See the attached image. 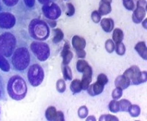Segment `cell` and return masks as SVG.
Segmentation results:
<instances>
[{
  "label": "cell",
  "instance_id": "31",
  "mask_svg": "<svg viewBox=\"0 0 147 121\" xmlns=\"http://www.w3.org/2000/svg\"><path fill=\"white\" fill-rule=\"evenodd\" d=\"M56 89L58 92L63 93L66 89V84H65V80L63 78L57 80V83H56Z\"/></svg>",
  "mask_w": 147,
  "mask_h": 121
},
{
  "label": "cell",
  "instance_id": "9",
  "mask_svg": "<svg viewBox=\"0 0 147 121\" xmlns=\"http://www.w3.org/2000/svg\"><path fill=\"white\" fill-rule=\"evenodd\" d=\"M146 14V1L138 0L136 2V7L133 10L132 19L134 23L140 24L145 19Z\"/></svg>",
  "mask_w": 147,
  "mask_h": 121
},
{
  "label": "cell",
  "instance_id": "27",
  "mask_svg": "<svg viewBox=\"0 0 147 121\" xmlns=\"http://www.w3.org/2000/svg\"><path fill=\"white\" fill-rule=\"evenodd\" d=\"M88 66H89L88 63L86 60L81 58V59H79V60L77 61V64H76V68H77V70L79 72L82 73V72L85 71V69H86Z\"/></svg>",
  "mask_w": 147,
  "mask_h": 121
},
{
  "label": "cell",
  "instance_id": "4",
  "mask_svg": "<svg viewBox=\"0 0 147 121\" xmlns=\"http://www.w3.org/2000/svg\"><path fill=\"white\" fill-rule=\"evenodd\" d=\"M28 33L34 40L44 41L50 35V27L47 22L35 18L29 23Z\"/></svg>",
  "mask_w": 147,
  "mask_h": 121
},
{
  "label": "cell",
  "instance_id": "35",
  "mask_svg": "<svg viewBox=\"0 0 147 121\" xmlns=\"http://www.w3.org/2000/svg\"><path fill=\"white\" fill-rule=\"evenodd\" d=\"M115 52L119 55V56H124L126 52V47L122 42H120L119 44H115Z\"/></svg>",
  "mask_w": 147,
  "mask_h": 121
},
{
  "label": "cell",
  "instance_id": "52",
  "mask_svg": "<svg viewBox=\"0 0 147 121\" xmlns=\"http://www.w3.org/2000/svg\"><path fill=\"white\" fill-rule=\"evenodd\" d=\"M64 1H66V0H64Z\"/></svg>",
  "mask_w": 147,
  "mask_h": 121
},
{
  "label": "cell",
  "instance_id": "8",
  "mask_svg": "<svg viewBox=\"0 0 147 121\" xmlns=\"http://www.w3.org/2000/svg\"><path fill=\"white\" fill-rule=\"evenodd\" d=\"M42 14L48 20L55 21L59 19L62 14V10L58 5L55 2L43 5L41 7Z\"/></svg>",
  "mask_w": 147,
  "mask_h": 121
},
{
  "label": "cell",
  "instance_id": "16",
  "mask_svg": "<svg viewBox=\"0 0 147 121\" xmlns=\"http://www.w3.org/2000/svg\"><path fill=\"white\" fill-rule=\"evenodd\" d=\"M71 44L72 47L75 50H84L86 46V41L80 35H74L71 39Z\"/></svg>",
  "mask_w": 147,
  "mask_h": 121
},
{
  "label": "cell",
  "instance_id": "45",
  "mask_svg": "<svg viewBox=\"0 0 147 121\" xmlns=\"http://www.w3.org/2000/svg\"><path fill=\"white\" fill-rule=\"evenodd\" d=\"M40 5H45V4L50 3V2H55L57 0H37Z\"/></svg>",
  "mask_w": 147,
  "mask_h": 121
},
{
  "label": "cell",
  "instance_id": "15",
  "mask_svg": "<svg viewBox=\"0 0 147 121\" xmlns=\"http://www.w3.org/2000/svg\"><path fill=\"white\" fill-rule=\"evenodd\" d=\"M131 85L130 81L124 75H119L115 80V87H119L122 90L127 89Z\"/></svg>",
  "mask_w": 147,
  "mask_h": 121
},
{
  "label": "cell",
  "instance_id": "14",
  "mask_svg": "<svg viewBox=\"0 0 147 121\" xmlns=\"http://www.w3.org/2000/svg\"><path fill=\"white\" fill-rule=\"evenodd\" d=\"M104 88H105L104 85L96 81L94 84H90L86 91L90 96H96L100 94L103 92Z\"/></svg>",
  "mask_w": 147,
  "mask_h": 121
},
{
  "label": "cell",
  "instance_id": "19",
  "mask_svg": "<svg viewBox=\"0 0 147 121\" xmlns=\"http://www.w3.org/2000/svg\"><path fill=\"white\" fill-rule=\"evenodd\" d=\"M57 111L55 106H49L45 111V117L47 120L55 121L57 120Z\"/></svg>",
  "mask_w": 147,
  "mask_h": 121
},
{
  "label": "cell",
  "instance_id": "46",
  "mask_svg": "<svg viewBox=\"0 0 147 121\" xmlns=\"http://www.w3.org/2000/svg\"><path fill=\"white\" fill-rule=\"evenodd\" d=\"M86 120H87V121H88V120L95 121V120H96V118L94 116H88V117H87V118H86Z\"/></svg>",
  "mask_w": 147,
  "mask_h": 121
},
{
  "label": "cell",
  "instance_id": "34",
  "mask_svg": "<svg viewBox=\"0 0 147 121\" xmlns=\"http://www.w3.org/2000/svg\"><path fill=\"white\" fill-rule=\"evenodd\" d=\"M0 101H7V97L5 94V84L1 75H0Z\"/></svg>",
  "mask_w": 147,
  "mask_h": 121
},
{
  "label": "cell",
  "instance_id": "50",
  "mask_svg": "<svg viewBox=\"0 0 147 121\" xmlns=\"http://www.w3.org/2000/svg\"><path fill=\"white\" fill-rule=\"evenodd\" d=\"M124 1H127V0H122V2H124Z\"/></svg>",
  "mask_w": 147,
  "mask_h": 121
},
{
  "label": "cell",
  "instance_id": "7",
  "mask_svg": "<svg viewBox=\"0 0 147 121\" xmlns=\"http://www.w3.org/2000/svg\"><path fill=\"white\" fill-rule=\"evenodd\" d=\"M17 22L16 16L9 11H0V32L7 31L13 28Z\"/></svg>",
  "mask_w": 147,
  "mask_h": 121
},
{
  "label": "cell",
  "instance_id": "32",
  "mask_svg": "<svg viewBox=\"0 0 147 121\" xmlns=\"http://www.w3.org/2000/svg\"><path fill=\"white\" fill-rule=\"evenodd\" d=\"M79 118L81 119H85L88 116V109L86 106H82L79 108L78 111H77Z\"/></svg>",
  "mask_w": 147,
  "mask_h": 121
},
{
  "label": "cell",
  "instance_id": "41",
  "mask_svg": "<svg viewBox=\"0 0 147 121\" xmlns=\"http://www.w3.org/2000/svg\"><path fill=\"white\" fill-rule=\"evenodd\" d=\"M99 83H100L101 84L104 85V86H105L106 84H107L108 83L109 80H108V77H107L106 75H105L104 73H100V74L98 75L97 77V81Z\"/></svg>",
  "mask_w": 147,
  "mask_h": 121
},
{
  "label": "cell",
  "instance_id": "49",
  "mask_svg": "<svg viewBox=\"0 0 147 121\" xmlns=\"http://www.w3.org/2000/svg\"><path fill=\"white\" fill-rule=\"evenodd\" d=\"M2 5H1V2H0V11H2Z\"/></svg>",
  "mask_w": 147,
  "mask_h": 121
},
{
  "label": "cell",
  "instance_id": "36",
  "mask_svg": "<svg viewBox=\"0 0 147 121\" xmlns=\"http://www.w3.org/2000/svg\"><path fill=\"white\" fill-rule=\"evenodd\" d=\"M115 44L112 39H107L105 42V50L108 53H112L115 50Z\"/></svg>",
  "mask_w": 147,
  "mask_h": 121
},
{
  "label": "cell",
  "instance_id": "25",
  "mask_svg": "<svg viewBox=\"0 0 147 121\" xmlns=\"http://www.w3.org/2000/svg\"><path fill=\"white\" fill-rule=\"evenodd\" d=\"M127 112H129V114H130V116L132 118H138L140 114V106L136 104H131Z\"/></svg>",
  "mask_w": 147,
  "mask_h": 121
},
{
  "label": "cell",
  "instance_id": "2",
  "mask_svg": "<svg viewBox=\"0 0 147 121\" xmlns=\"http://www.w3.org/2000/svg\"><path fill=\"white\" fill-rule=\"evenodd\" d=\"M7 94L14 101H22L27 93V85L23 77L18 75L10 76L7 83Z\"/></svg>",
  "mask_w": 147,
  "mask_h": 121
},
{
  "label": "cell",
  "instance_id": "5",
  "mask_svg": "<svg viewBox=\"0 0 147 121\" xmlns=\"http://www.w3.org/2000/svg\"><path fill=\"white\" fill-rule=\"evenodd\" d=\"M30 50L37 60L40 62L46 61L50 56V47L46 42L33 41L30 44Z\"/></svg>",
  "mask_w": 147,
  "mask_h": 121
},
{
  "label": "cell",
  "instance_id": "11",
  "mask_svg": "<svg viewBox=\"0 0 147 121\" xmlns=\"http://www.w3.org/2000/svg\"><path fill=\"white\" fill-rule=\"evenodd\" d=\"M140 72L141 71L140 70L138 67L133 65L126 69L124 73H123V75L126 76L130 81L131 84H132V85H139L138 78L139 76H140Z\"/></svg>",
  "mask_w": 147,
  "mask_h": 121
},
{
  "label": "cell",
  "instance_id": "48",
  "mask_svg": "<svg viewBox=\"0 0 147 121\" xmlns=\"http://www.w3.org/2000/svg\"><path fill=\"white\" fill-rule=\"evenodd\" d=\"M102 2H107V3H110L111 4V2H112L113 0H101Z\"/></svg>",
  "mask_w": 147,
  "mask_h": 121
},
{
  "label": "cell",
  "instance_id": "24",
  "mask_svg": "<svg viewBox=\"0 0 147 121\" xmlns=\"http://www.w3.org/2000/svg\"><path fill=\"white\" fill-rule=\"evenodd\" d=\"M10 64L5 57L0 53V69L3 72H8L10 70Z\"/></svg>",
  "mask_w": 147,
  "mask_h": 121
},
{
  "label": "cell",
  "instance_id": "21",
  "mask_svg": "<svg viewBox=\"0 0 147 121\" xmlns=\"http://www.w3.org/2000/svg\"><path fill=\"white\" fill-rule=\"evenodd\" d=\"M124 39V32L121 29L115 28L113 30V41L115 44L122 42Z\"/></svg>",
  "mask_w": 147,
  "mask_h": 121
},
{
  "label": "cell",
  "instance_id": "13",
  "mask_svg": "<svg viewBox=\"0 0 147 121\" xmlns=\"http://www.w3.org/2000/svg\"><path fill=\"white\" fill-rule=\"evenodd\" d=\"M60 56H61L63 58V64H64V65H69V63L71 62V60L73 58L74 54L71 51L70 44H69L68 41L65 42V44L63 45V48L62 51H61Z\"/></svg>",
  "mask_w": 147,
  "mask_h": 121
},
{
  "label": "cell",
  "instance_id": "42",
  "mask_svg": "<svg viewBox=\"0 0 147 121\" xmlns=\"http://www.w3.org/2000/svg\"><path fill=\"white\" fill-rule=\"evenodd\" d=\"M146 81H147V72L145 70L141 71L138 78V84H144V83L146 82Z\"/></svg>",
  "mask_w": 147,
  "mask_h": 121
},
{
  "label": "cell",
  "instance_id": "47",
  "mask_svg": "<svg viewBox=\"0 0 147 121\" xmlns=\"http://www.w3.org/2000/svg\"><path fill=\"white\" fill-rule=\"evenodd\" d=\"M146 19H144V20L141 22V24H142L143 27H144V29H147V27H146Z\"/></svg>",
  "mask_w": 147,
  "mask_h": 121
},
{
  "label": "cell",
  "instance_id": "51",
  "mask_svg": "<svg viewBox=\"0 0 147 121\" xmlns=\"http://www.w3.org/2000/svg\"><path fill=\"white\" fill-rule=\"evenodd\" d=\"M0 114H1V109H0Z\"/></svg>",
  "mask_w": 147,
  "mask_h": 121
},
{
  "label": "cell",
  "instance_id": "40",
  "mask_svg": "<svg viewBox=\"0 0 147 121\" xmlns=\"http://www.w3.org/2000/svg\"><path fill=\"white\" fill-rule=\"evenodd\" d=\"M66 7L67 10L65 12V14H66L67 16L71 17L74 16V13H75V7H74V6L71 3H67Z\"/></svg>",
  "mask_w": 147,
  "mask_h": 121
},
{
  "label": "cell",
  "instance_id": "26",
  "mask_svg": "<svg viewBox=\"0 0 147 121\" xmlns=\"http://www.w3.org/2000/svg\"><path fill=\"white\" fill-rule=\"evenodd\" d=\"M62 72L64 80L66 81H71L72 80V72L69 65H62Z\"/></svg>",
  "mask_w": 147,
  "mask_h": 121
},
{
  "label": "cell",
  "instance_id": "17",
  "mask_svg": "<svg viewBox=\"0 0 147 121\" xmlns=\"http://www.w3.org/2000/svg\"><path fill=\"white\" fill-rule=\"evenodd\" d=\"M100 25L105 32L110 33L114 29V21L110 18H105L101 19Z\"/></svg>",
  "mask_w": 147,
  "mask_h": 121
},
{
  "label": "cell",
  "instance_id": "6",
  "mask_svg": "<svg viewBox=\"0 0 147 121\" xmlns=\"http://www.w3.org/2000/svg\"><path fill=\"white\" fill-rule=\"evenodd\" d=\"M27 76L29 83L32 86H40L44 79V71L39 64H32L27 69Z\"/></svg>",
  "mask_w": 147,
  "mask_h": 121
},
{
  "label": "cell",
  "instance_id": "3",
  "mask_svg": "<svg viewBox=\"0 0 147 121\" xmlns=\"http://www.w3.org/2000/svg\"><path fill=\"white\" fill-rule=\"evenodd\" d=\"M19 44L16 34L13 32L7 30L0 33V53L7 59H10Z\"/></svg>",
  "mask_w": 147,
  "mask_h": 121
},
{
  "label": "cell",
  "instance_id": "39",
  "mask_svg": "<svg viewBox=\"0 0 147 121\" xmlns=\"http://www.w3.org/2000/svg\"><path fill=\"white\" fill-rule=\"evenodd\" d=\"M91 19L96 24H98L100 22L101 19H102V16L99 14L98 10H94V11L92 12Z\"/></svg>",
  "mask_w": 147,
  "mask_h": 121
},
{
  "label": "cell",
  "instance_id": "29",
  "mask_svg": "<svg viewBox=\"0 0 147 121\" xmlns=\"http://www.w3.org/2000/svg\"><path fill=\"white\" fill-rule=\"evenodd\" d=\"M120 111H128L129 108L131 106V102L127 99H122L119 101Z\"/></svg>",
  "mask_w": 147,
  "mask_h": 121
},
{
  "label": "cell",
  "instance_id": "22",
  "mask_svg": "<svg viewBox=\"0 0 147 121\" xmlns=\"http://www.w3.org/2000/svg\"><path fill=\"white\" fill-rule=\"evenodd\" d=\"M70 90L71 91V92L74 94L80 93L82 89V86H81V81L79 79H74L72 81L70 85Z\"/></svg>",
  "mask_w": 147,
  "mask_h": 121
},
{
  "label": "cell",
  "instance_id": "33",
  "mask_svg": "<svg viewBox=\"0 0 147 121\" xmlns=\"http://www.w3.org/2000/svg\"><path fill=\"white\" fill-rule=\"evenodd\" d=\"M136 2L137 1L136 0H127L123 2V5L127 10H134L136 7Z\"/></svg>",
  "mask_w": 147,
  "mask_h": 121
},
{
  "label": "cell",
  "instance_id": "30",
  "mask_svg": "<svg viewBox=\"0 0 147 121\" xmlns=\"http://www.w3.org/2000/svg\"><path fill=\"white\" fill-rule=\"evenodd\" d=\"M108 109L110 110V111L113 113H118L119 111H120L119 109V101L117 100H113L110 102L108 105Z\"/></svg>",
  "mask_w": 147,
  "mask_h": 121
},
{
  "label": "cell",
  "instance_id": "10",
  "mask_svg": "<svg viewBox=\"0 0 147 121\" xmlns=\"http://www.w3.org/2000/svg\"><path fill=\"white\" fill-rule=\"evenodd\" d=\"M2 10L9 12H24L25 8L22 0H0Z\"/></svg>",
  "mask_w": 147,
  "mask_h": 121
},
{
  "label": "cell",
  "instance_id": "12",
  "mask_svg": "<svg viewBox=\"0 0 147 121\" xmlns=\"http://www.w3.org/2000/svg\"><path fill=\"white\" fill-rule=\"evenodd\" d=\"M82 73L83 75H82V80H81V86H82V90L86 91L92 81L93 70H92L91 67L88 66Z\"/></svg>",
  "mask_w": 147,
  "mask_h": 121
},
{
  "label": "cell",
  "instance_id": "28",
  "mask_svg": "<svg viewBox=\"0 0 147 121\" xmlns=\"http://www.w3.org/2000/svg\"><path fill=\"white\" fill-rule=\"evenodd\" d=\"M26 11H30L35 8L36 0H22Z\"/></svg>",
  "mask_w": 147,
  "mask_h": 121
},
{
  "label": "cell",
  "instance_id": "38",
  "mask_svg": "<svg viewBox=\"0 0 147 121\" xmlns=\"http://www.w3.org/2000/svg\"><path fill=\"white\" fill-rule=\"evenodd\" d=\"M123 94V90L119 87H116L113 89L112 92V98L114 100H119V98H121Z\"/></svg>",
  "mask_w": 147,
  "mask_h": 121
},
{
  "label": "cell",
  "instance_id": "23",
  "mask_svg": "<svg viewBox=\"0 0 147 121\" xmlns=\"http://www.w3.org/2000/svg\"><path fill=\"white\" fill-rule=\"evenodd\" d=\"M54 36L52 38V42L54 44H58L59 42H60L63 39H64V34L62 30L60 28L53 29Z\"/></svg>",
  "mask_w": 147,
  "mask_h": 121
},
{
  "label": "cell",
  "instance_id": "43",
  "mask_svg": "<svg viewBox=\"0 0 147 121\" xmlns=\"http://www.w3.org/2000/svg\"><path fill=\"white\" fill-rule=\"evenodd\" d=\"M75 51L76 55H77V58H79L84 59L86 56V52L85 51V50H78Z\"/></svg>",
  "mask_w": 147,
  "mask_h": 121
},
{
  "label": "cell",
  "instance_id": "44",
  "mask_svg": "<svg viewBox=\"0 0 147 121\" xmlns=\"http://www.w3.org/2000/svg\"><path fill=\"white\" fill-rule=\"evenodd\" d=\"M65 120V117L64 114L62 111H57V121H64Z\"/></svg>",
  "mask_w": 147,
  "mask_h": 121
},
{
  "label": "cell",
  "instance_id": "1",
  "mask_svg": "<svg viewBox=\"0 0 147 121\" xmlns=\"http://www.w3.org/2000/svg\"><path fill=\"white\" fill-rule=\"evenodd\" d=\"M32 62L31 51L26 44L20 43L10 58V67L15 72L24 73Z\"/></svg>",
  "mask_w": 147,
  "mask_h": 121
},
{
  "label": "cell",
  "instance_id": "37",
  "mask_svg": "<svg viewBox=\"0 0 147 121\" xmlns=\"http://www.w3.org/2000/svg\"><path fill=\"white\" fill-rule=\"evenodd\" d=\"M99 121H119V119L112 114H102L99 117Z\"/></svg>",
  "mask_w": 147,
  "mask_h": 121
},
{
  "label": "cell",
  "instance_id": "18",
  "mask_svg": "<svg viewBox=\"0 0 147 121\" xmlns=\"http://www.w3.org/2000/svg\"><path fill=\"white\" fill-rule=\"evenodd\" d=\"M135 50L144 60H147V48L145 41H139L135 46Z\"/></svg>",
  "mask_w": 147,
  "mask_h": 121
},
{
  "label": "cell",
  "instance_id": "20",
  "mask_svg": "<svg viewBox=\"0 0 147 121\" xmlns=\"http://www.w3.org/2000/svg\"><path fill=\"white\" fill-rule=\"evenodd\" d=\"M111 11H112V7H111L110 3L104 2L101 1L100 4H99V10H98L99 14L101 16H105L110 14Z\"/></svg>",
  "mask_w": 147,
  "mask_h": 121
}]
</instances>
